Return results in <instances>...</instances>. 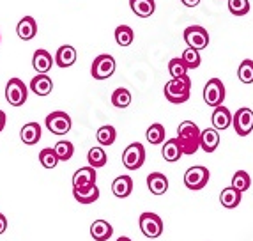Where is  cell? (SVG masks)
Listing matches in <instances>:
<instances>
[{
    "label": "cell",
    "mask_w": 253,
    "mask_h": 241,
    "mask_svg": "<svg viewBox=\"0 0 253 241\" xmlns=\"http://www.w3.org/2000/svg\"><path fill=\"white\" fill-rule=\"evenodd\" d=\"M112 105L117 108H127L131 105V93L124 87H119L112 94Z\"/></svg>",
    "instance_id": "31"
},
{
    "label": "cell",
    "mask_w": 253,
    "mask_h": 241,
    "mask_svg": "<svg viewBox=\"0 0 253 241\" xmlns=\"http://www.w3.org/2000/svg\"><path fill=\"white\" fill-rule=\"evenodd\" d=\"M27 96H29V91H27V85L23 84V80L20 78H11L5 85V99L11 106H21L27 101Z\"/></svg>",
    "instance_id": "4"
},
{
    "label": "cell",
    "mask_w": 253,
    "mask_h": 241,
    "mask_svg": "<svg viewBox=\"0 0 253 241\" xmlns=\"http://www.w3.org/2000/svg\"><path fill=\"white\" fill-rule=\"evenodd\" d=\"M20 139L23 144L27 145H34L41 140V126L38 123H27L25 126L21 128L20 131Z\"/></svg>",
    "instance_id": "20"
},
{
    "label": "cell",
    "mask_w": 253,
    "mask_h": 241,
    "mask_svg": "<svg viewBox=\"0 0 253 241\" xmlns=\"http://www.w3.org/2000/svg\"><path fill=\"white\" fill-rule=\"evenodd\" d=\"M96 139L101 145H112L115 142V139H117V131H115L114 126L105 124V126H101L99 130H97Z\"/></svg>",
    "instance_id": "28"
},
{
    "label": "cell",
    "mask_w": 253,
    "mask_h": 241,
    "mask_svg": "<svg viewBox=\"0 0 253 241\" xmlns=\"http://www.w3.org/2000/svg\"><path fill=\"white\" fill-rule=\"evenodd\" d=\"M131 11L140 18H149L156 11V2L154 0H129Z\"/></svg>",
    "instance_id": "25"
},
{
    "label": "cell",
    "mask_w": 253,
    "mask_h": 241,
    "mask_svg": "<svg viewBox=\"0 0 253 241\" xmlns=\"http://www.w3.org/2000/svg\"><path fill=\"white\" fill-rule=\"evenodd\" d=\"M163 93H165V97H167L170 103H175V105H181V103L188 101V99H190V93H191L190 76L169 80L165 84Z\"/></svg>",
    "instance_id": "2"
},
{
    "label": "cell",
    "mask_w": 253,
    "mask_h": 241,
    "mask_svg": "<svg viewBox=\"0 0 253 241\" xmlns=\"http://www.w3.org/2000/svg\"><path fill=\"white\" fill-rule=\"evenodd\" d=\"M76 62V50L71 45H62L55 53V64L59 68H71Z\"/></svg>",
    "instance_id": "18"
},
{
    "label": "cell",
    "mask_w": 253,
    "mask_h": 241,
    "mask_svg": "<svg viewBox=\"0 0 253 241\" xmlns=\"http://www.w3.org/2000/svg\"><path fill=\"white\" fill-rule=\"evenodd\" d=\"M225 99V85L219 78H211L204 87V101L209 106H221Z\"/></svg>",
    "instance_id": "7"
},
{
    "label": "cell",
    "mask_w": 253,
    "mask_h": 241,
    "mask_svg": "<svg viewBox=\"0 0 253 241\" xmlns=\"http://www.w3.org/2000/svg\"><path fill=\"white\" fill-rule=\"evenodd\" d=\"M211 121H212V128L221 131V130H227V128L232 124L234 115L230 114V110H228L227 106L221 105L214 108V112H212V115H211Z\"/></svg>",
    "instance_id": "15"
},
{
    "label": "cell",
    "mask_w": 253,
    "mask_h": 241,
    "mask_svg": "<svg viewBox=\"0 0 253 241\" xmlns=\"http://www.w3.org/2000/svg\"><path fill=\"white\" fill-rule=\"evenodd\" d=\"M145 161V149L140 142L129 144L123 152V163L127 170H138Z\"/></svg>",
    "instance_id": "6"
},
{
    "label": "cell",
    "mask_w": 253,
    "mask_h": 241,
    "mask_svg": "<svg viewBox=\"0 0 253 241\" xmlns=\"http://www.w3.org/2000/svg\"><path fill=\"white\" fill-rule=\"evenodd\" d=\"M46 128L53 133V135H66L69 130H71V117H69L66 112L57 110L51 112L50 115H46Z\"/></svg>",
    "instance_id": "10"
},
{
    "label": "cell",
    "mask_w": 253,
    "mask_h": 241,
    "mask_svg": "<svg viewBox=\"0 0 253 241\" xmlns=\"http://www.w3.org/2000/svg\"><path fill=\"white\" fill-rule=\"evenodd\" d=\"M55 64V59H51V55L48 53L46 50H39L34 51V57H32V66L38 71V75H46L48 71L51 69V66Z\"/></svg>",
    "instance_id": "14"
},
{
    "label": "cell",
    "mask_w": 253,
    "mask_h": 241,
    "mask_svg": "<svg viewBox=\"0 0 253 241\" xmlns=\"http://www.w3.org/2000/svg\"><path fill=\"white\" fill-rule=\"evenodd\" d=\"M181 59L184 60L188 69H197L200 66V53H199V50H193V48H186V50L182 51Z\"/></svg>",
    "instance_id": "37"
},
{
    "label": "cell",
    "mask_w": 253,
    "mask_h": 241,
    "mask_svg": "<svg viewBox=\"0 0 253 241\" xmlns=\"http://www.w3.org/2000/svg\"><path fill=\"white\" fill-rule=\"evenodd\" d=\"M53 151H55V154L59 156L60 161H68V160H71L73 152H75V145H73L69 140H59V142L53 145Z\"/></svg>",
    "instance_id": "30"
},
{
    "label": "cell",
    "mask_w": 253,
    "mask_h": 241,
    "mask_svg": "<svg viewBox=\"0 0 253 241\" xmlns=\"http://www.w3.org/2000/svg\"><path fill=\"white\" fill-rule=\"evenodd\" d=\"M5 128V112L4 110H0V131Z\"/></svg>",
    "instance_id": "41"
},
{
    "label": "cell",
    "mask_w": 253,
    "mask_h": 241,
    "mask_svg": "<svg viewBox=\"0 0 253 241\" xmlns=\"http://www.w3.org/2000/svg\"><path fill=\"white\" fill-rule=\"evenodd\" d=\"M241 200H243V193H241L239 190H236L234 186H227V188H223L221 193H219V202H221L223 207H227V209L237 207L241 204Z\"/></svg>",
    "instance_id": "19"
},
{
    "label": "cell",
    "mask_w": 253,
    "mask_h": 241,
    "mask_svg": "<svg viewBox=\"0 0 253 241\" xmlns=\"http://www.w3.org/2000/svg\"><path fill=\"white\" fill-rule=\"evenodd\" d=\"M115 73V59L108 53H101L97 55L92 62V68H90V75L96 80H106Z\"/></svg>",
    "instance_id": "5"
},
{
    "label": "cell",
    "mask_w": 253,
    "mask_h": 241,
    "mask_svg": "<svg viewBox=\"0 0 253 241\" xmlns=\"http://www.w3.org/2000/svg\"><path fill=\"white\" fill-rule=\"evenodd\" d=\"M30 89L38 96H48L53 89V82L48 75H36L30 82Z\"/></svg>",
    "instance_id": "21"
},
{
    "label": "cell",
    "mask_w": 253,
    "mask_h": 241,
    "mask_svg": "<svg viewBox=\"0 0 253 241\" xmlns=\"http://www.w3.org/2000/svg\"><path fill=\"white\" fill-rule=\"evenodd\" d=\"M131 192H133V179L129 176H119L112 183V193L117 197V199H126L129 197Z\"/></svg>",
    "instance_id": "16"
},
{
    "label": "cell",
    "mask_w": 253,
    "mask_h": 241,
    "mask_svg": "<svg viewBox=\"0 0 253 241\" xmlns=\"http://www.w3.org/2000/svg\"><path fill=\"white\" fill-rule=\"evenodd\" d=\"M237 76L243 84H253V60H243L239 64V69H237Z\"/></svg>",
    "instance_id": "35"
},
{
    "label": "cell",
    "mask_w": 253,
    "mask_h": 241,
    "mask_svg": "<svg viewBox=\"0 0 253 241\" xmlns=\"http://www.w3.org/2000/svg\"><path fill=\"white\" fill-rule=\"evenodd\" d=\"M117 241H131V240H129V238H127V236H121Z\"/></svg>",
    "instance_id": "42"
},
{
    "label": "cell",
    "mask_w": 253,
    "mask_h": 241,
    "mask_svg": "<svg viewBox=\"0 0 253 241\" xmlns=\"http://www.w3.org/2000/svg\"><path fill=\"white\" fill-rule=\"evenodd\" d=\"M161 154H163L165 161H169V163H173V161L181 160L182 149H181V145H179L177 139L167 140V142L163 144V151H161Z\"/></svg>",
    "instance_id": "26"
},
{
    "label": "cell",
    "mask_w": 253,
    "mask_h": 241,
    "mask_svg": "<svg viewBox=\"0 0 253 241\" xmlns=\"http://www.w3.org/2000/svg\"><path fill=\"white\" fill-rule=\"evenodd\" d=\"M112 234H114V227L106 220H96L90 225V236L94 238V241H108Z\"/></svg>",
    "instance_id": "23"
},
{
    "label": "cell",
    "mask_w": 253,
    "mask_h": 241,
    "mask_svg": "<svg viewBox=\"0 0 253 241\" xmlns=\"http://www.w3.org/2000/svg\"><path fill=\"white\" fill-rule=\"evenodd\" d=\"M87 161H89V167L92 169H99V167H105L106 161H108V156H106V152L103 147H92L89 149V154H87Z\"/></svg>",
    "instance_id": "27"
},
{
    "label": "cell",
    "mask_w": 253,
    "mask_h": 241,
    "mask_svg": "<svg viewBox=\"0 0 253 241\" xmlns=\"http://www.w3.org/2000/svg\"><path fill=\"white\" fill-rule=\"evenodd\" d=\"M219 145V133L214 128H207L202 131V137H200V147L206 152H214Z\"/></svg>",
    "instance_id": "24"
},
{
    "label": "cell",
    "mask_w": 253,
    "mask_h": 241,
    "mask_svg": "<svg viewBox=\"0 0 253 241\" xmlns=\"http://www.w3.org/2000/svg\"><path fill=\"white\" fill-rule=\"evenodd\" d=\"M209 183V170L202 165H195L186 170L184 174V185L190 190H202L204 186Z\"/></svg>",
    "instance_id": "9"
},
{
    "label": "cell",
    "mask_w": 253,
    "mask_h": 241,
    "mask_svg": "<svg viewBox=\"0 0 253 241\" xmlns=\"http://www.w3.org/2000/svg\"><path fill=\"white\" fill-rule=\"evenodd\" d=\"M232 186L236 188V190H239L241 193L246 190H250V186H252V179H250V174L246 172V170H237L236 174H234L232 178Z\"/></svg>",
    "instance_id": "33"
},
{
    "label": "cell",
    "mask_w": 253,
    "mask_h": 241,
    "mask_svg": "<svg viewBox=\"0 0 253 241\" xmlns=\"http://www.w3.org/2000/svg\"><path fill=\"white\" fill-rule=\"evenodd\" d=\"M96 185V169L82 167L73 174V188H87Z\"/></svg>",
    "instance_id": "12"
},
{
    "label": "cell",
    "mask_w": 253,
    "mask_h": 241,
    "mask_svg": "<svg viewBox=\"0 0 253 241\" xmlns=\"http://www.w3.org/2000/svg\"><path fill=\"white\" fill-rule=\"evenodd\" d=\"M39 161H41V165L44 167V169H55L60 160H59V156L55 154L53 147H46L39 152Z\"/></svg>",
    "instance_id": "34"
},
{
    "label": "cell",
    "mask_w": 253,
    "mask_h": 241,
    "mask_svg": "<svg viewBox=\"0 0 253 241\" xmlns=\"http://www.w3.org/2000/svg\"><path fill=\"white\" fill-rule=\"evenodd\" d=\"M169 71L172 75V78H184L188 76V68H186L184 60L181 57H175L169 62Z\"/></svg>",
    "instance_id": "36"
},
{
    "label": "cell",
    "mask_w": 253,
    "mask_h": 241,
    "mask_svg": "<svg viewBox=\"0 0 253 241\" xmlns=\"http://www.w3.org/2000/svg\"><path fill=\"white\" fill-rule=\"evenodd\" d=\"M232 126L239 137H246L253 131V110H250L248 106H243L234 114Z\"/></svg>",
    "instance_id": "11"
},
{
    "label": "cell",
    "mask_w": 253,
    "mask_h": 241,
    "mask_svg": "<svg viewBox=\"0 0 253 241\" xmlns=\"http://www.w3.org/2000/svg\"><path fill=\"white\" fill-rule=\"evenodd\" d=\"M181 2L186 5V7H195V5L200 4V0H181Z\"/></svg>",
    "instance_id": "40"
},
{
    "label": "cell",
    "mask_w": 253,
    "mask_h": 241,
    "mask_svg": "<svg viewBox=\"0 0 253 241\" xmlns=\"http://www.w3.org/2000/svg\"><path fill=\"white\" fill-rule=\"evenodd\" d=\"M184 41L188 45V48L193 50H204L209 45V34L207 30L200 25H191L184 30Z\"/></svg>",
    "instance_id": "8"
},
{
    "label": "cell",
    "mask_w": 253,
    "mask_h": 241,
    "mask_svg": "<svg viewBox=\"0 0 253 241\" xmlns=\"http://www.w3.org/2000/svg\"><path fill=\"white\" fill-rule=\"evenodd\" d=\"M140 231L145 238L156 240L163 234V220L161 216H158L156 213H142L138 218Z\"/></svg>",
    "instance_id": "3"
},
{
    "label": "cell",
    "mask_w": 253,
    "mask_h": 241,
    "mask_svg": "<svg viewBox=\"0 0 253 241\" xmlns=\"http://www.w3.org/2000/svg\"><path fill=\"white\" fill-rule=\"evenodd\" d=\"M16 34L23 41H30L38 34V21L32 16H23L16 25Z\"/></svg>",
    "instance_id": "13"
},
{
    "label": "cell",
    "mask_w": 253,
    "mask_h": 241,
    "mask_svg": "<svg viewBox=\"0 0 253 241\" xmlns=\"http://www.w3.org/2000/svg\"><path fill=\"white\" fill-rule=\"evenodd\" d=\"M228 11L234 16H245L250 11V2L248 0H228Z\"/></svg>",
    "instance_id": "38"
},
{
    "label": "cell",
    "mask_w": 253,
    "mask_h": 241,
    "mask_svg": "<svg viewBox=\"0 0 253 241\" xmlns=\"http://www.w3.org/2000/svg\"><path fill=\"white\" fill-rule=\"evenodd\" d=\"M73 197L80 204H92L99 199V188L96 185L87 188H73Z\"/></svg>",
    "instance_id": "22"
},
{
    "label": "cell",
    "mask_w": 253,
    "mask_h": 241,
    "mask_svg": "<svg viewBox=\"0 0 253 241\" xmlns=\"http://www.w3.org/2000/svg\"><path fill=\"white\" fill-rule=\"evenodd\" d=\"M133 39H135V34H133V29L129 25H119L115 29V41L119 47H129Z\"/></svg>",
    "instance_id": "29"
},
{
    "label": "cell",
    "mask_w": 253,
    "mask_h": 241,
    "mask_svg": "<svg viewBox=\"0 0 253 241\" xmlns=\"http://www.w3.org/2000/svg\"><path fill=\"white\" fill-rule=\"evenodd\" d=\"M147 188L151 190V193L163 195L169 190V179L161 172H151L147 176Z\"/></svg>",
    "instance_id": "17"
},
{
    "label": "cell",
    "mask_w": 253,
    "mask_h": 241,
    "mask_svg": "<svg viewBox=\"0 0 253 241\" xmlns=\"http://www.w3.org/2000/svg\"><path fill=\"white\" fill-rule=\"evenodd\" d=\"M145 137H147L149 144H152V145L163 144V142H165V128L161 126L160 123L151 124V126L147 128V133H145Z\"/></svg>",
    "instance_id": "32"
},
{
    "label": "cell",
    "mask_w": 253,
    "mask_h": 241,
    "mask_svg": "<svg viewBox=\"0 0 253 241\" xmlns=\"http://www.w3.org/2000/svg\"><path fill=\"white\" fill-rule=\"evenodd\" d=\"M5 229H7V218H5V215L0 213V234H4Z\"/></svg>",
    "instance_id": "39"
},
{
    "label": "cell",
    "mask_w": 253,
    "mask_h": 241,
    "mask_svg": "<svg viewBox=\"0 0 253 241\" xmlns=\"http://www.w3.org/2000/svg\"><path fill=\"white\" fill-rule=\"evenodd\" d=\"M202 131L193 121H182L177 128V142L182 149V154H195L200 149Z\"/></svg>",
    "instance_id": "1"
}]
</instances>
